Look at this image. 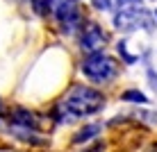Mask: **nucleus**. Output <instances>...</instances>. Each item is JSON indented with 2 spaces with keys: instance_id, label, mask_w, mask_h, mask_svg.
<instances>
[{
  "instance_id": "nucleus-8",
  "label": "nucleus",
  "mask_w": 157,
  "mask_h": 152,
  "mask_svg": "<svg viewBox=\"0 0 157 152\" xmlns=\"http://www.w3.org/2000/svg\"><path fill=\"white\" fill-rule=\"evenodd\" d=\"M118 55L123 57V61H125V64H137V57H134V55H130V52H128V48H125V41H121V43H118Z\"/></svg>"
},
{
  "instance_id": "nucleus-12",
  "label": "nucleus",
  "mask_w": 157,
  "mask_h": 152,
  "mask_svg": "<svg viewBox=\"0 0 157 152\" xmlns=\"http://www.w3.org/2000/svg\"><path fill=\"white\" fill-rule=\"evenodd\" d=\"M146 152H157V143H153V145H150V148L146 150Z\"/></svg>"
},
{
  "instance_id": "nucleus-1",
  "label": "nucleus",
  "mask_w": 157,
  "mask_h": 152,
  "mask_svg": "<svg viewBox=\"0 0 157 152\" xmlns=\"http://www.w3.org/2000/svg\"><path fill=\"white\" fill-rule=\"evenodd\" d=\"M62 107L68 111L71 118H82V116H94V113L102 111L105 107V95L100 91L91 89L84 84H75L68 89V93L64 95Z\"/></svg>"
},
{
  "instance_id": "nucleus-13",
  "label": "nucleus",
  "mask_w": 157,
  "mask_h": 152,
  "mask_svg": "<svg viewBox=\"0 0 157 152\" xmlns=\"http://www.w3.org/2000/svg\"><path fill=\"white\" fill-rule=\"evenodd\" d=\"M2 113H5V105H2V100H0V118H2Z\"/></svg>"
},
{
  "instance_id": "nucleus-4",
  "label": "nucleus",
  "mask_w": 157,
  "mask_h": 152,
  "mask_svg": "<svg viewBox=\"0 0 157 152\" xmlns=\"http://www.w3.org/2000/svg\"><path fill=\"white\" fill-rule=\"evenodd\" d=\"M107 43V34L105 30L100 28L98 23H86L82 28V34H80V48L91 55V52H100Z\"/></svg>"
},
{
  "instance_id": "nucleus-5",
  "label": "nucleus",
  "mask_w": 157,
  "mask_h": 152,
  "mask_svg": "<svg viewBox=\"0 0 157 152\" xmlns=\"http://www.w3.org/2000/svg\"><path fill=\"white\" fill-rule=\"evenodd\" d=\"M7 118H9V127L32 129V132L39 129V118H36V113H32L30 109H23V107H14Z\"/></svg>"
},
{
  "instance_id": "nucleus-2",
  "label": "nucleus",
  "mask_w": 157,
  "mask_h": 152,
  "mask_svg": "<svg viewBox=\"0 0 157 152\" xmlns=\"http://www.w3.org/2000/svg\"><path fill=\"white\" fill-rule=\"evenodd\" d=\"M80 68H82V75L94 84H109L118 75V64L102 50L86 55L80 64Z\"/></svg>"
},
{
  "instance_id": "nucleus-7",
  "label": "nucleus",
  "mask_w": 157,
  "mask_h": 152,
  "mask_svg": "<svg viewBox=\"0 0 157 152\" xmlns=\"http://www.w3.org/2000/svg\"><path fill=\"white\" fill-rule=\"evenodd\" d=\"M121 100L123 102H134V105H146L148 98H146L141 91H137V89H128V91H123V93H121Z\"/></svg>"
},
{
  "instance_id": "nucleus-14",
  "label": "nucleus",
  "mask_w": 157,
  "mask_h": 152,
  "mask_svg": "<svg viewBox=\"0 0 157 152\" xmlns=\"http://www.w3.org/2000/svg\"><path fill=\"white\" fill-rule=\"evenodd\" d=\"M155 18H157V12H155Z\"/></svg>"
},
{
  "instance_id": "nucleus-3",
  "label": "nucleus",
  "mask_w": 157,
  "mask_h": 152,
  "mask_svg": "<svg viewBox=\"0 0 157 152\" xmlns=\"http://www.w3.org/2000/svg\"><path fill=\"white\" fill-rule=\"evenodd\" d=\"M114 25L118 30H125V32L137 30V28L150 30V18H148L146 12H141V9L130 7V9H121V12L114 14Z\"/></svg>"
},
{
  "instance_id": "nucleus-10",
  "label": "nucleus",
  "mask_w": 157,
  "mask_h": 152,
  "mask_svg": "<svg viewBox=\"0 0 157 152\" xmlns=\"http://www.w3.org/2000/svg\"><path fill=\"white\" fill-rule=\"evenodd\" d=\"M91 5H94L96 9H100V12H105V9L112 7V0H91Z\"/></svg>"
},
{
  "instance_id": "nucleus-11",
  "label": "nucleus",
  "mask_w": 157,
  "mask_h": 152,
  "mask_svg": "<svg viewBox=\"0 0 157 152\" xmlns=\"http://www.w3.org/2000/svg\"><path fill=\"white\" fill-rule=\"evenodd\" d=\"M148 84L153 86V91L157 93V73L155 70H148Z\"/></svg>"
},
{
  "instance_id": "nucleus-9",
  "label": "nucleus",
  "mask_w": 157,
  "mask_h": 152,
  "mask_svg": "<svg viewBox=\"0 0 157 152\" xmlns=\"http://www.w3.org/2000/svg\"><path fill=\"white\" fill-rule=\"evenodd\" d=\"M82 152H105V141H96V143H91L89 148H84Z\"/></svg>"
},
{
  "instance_id": "nucleus-6",
  "label": "nucleus",
  "mask_w": 157,
  "mask_h": 152,
  "mask_svg": "<svg viewBox=\"0 0 157 152\" xmlns=\"http://www.w3.org/2000/svg\"><path fill=\"white\" fill-rule=\"evenodd\" d=\"M100 129H102V125L100 123H91V125H84L82 129H78V134L71 139L73 141V145H80V143H86V141H91V139H96L100 134Z\"/></svg>"
}]
</instances>
